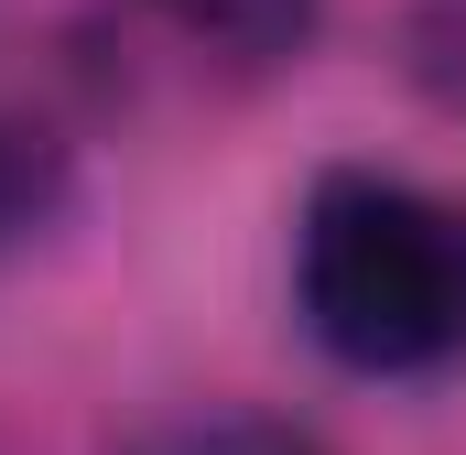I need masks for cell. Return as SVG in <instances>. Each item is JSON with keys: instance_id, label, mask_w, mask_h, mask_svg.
I'll list each match as a JSON object with an SVG mask.
<instances>
[{"instance_id": "1", "label": "cell", "mask_w": 466, "mask_h": 455, "mask_svg": "<svg viewBox=\"0 0 466 455\" xmlns=\"http://www.w3.org/2000/svg\"><path fill=\"white\" fill-rule=\"evenodd\" d=\"M293 326L348 379L466 369V207L390 174L326 163L293 207Z\"/></svg>"}, {"instance_id": "2", "label": "cell", "mask_w": 466, "mask_h": 455, "mask_svg": "<svg viewBox=\"0 0 466 455\" xmlns=\"http://www.w3.org/2000/svg\"><path fill=\"white\" fill-rule=\"evenodd\" d=\"M141 11L218 66H304V44L326 33V0H141Z\"/></svg>"}, {"instance_id": "3", "label": "cell", "mask_w": 466, "mask_h": 455, "mask_svg": "<svg viewBox=\"0 0 466 455\" xmlns=\"http://www.w3.org/2000/svg\"><path fill=\"white\" fill-rule=\"evenodd\" d=\"M66 196H76V152H66V130L0 98V260L33 249L44 228L66 217Z\"/></svg>"}, {"instance_id": "4", "label": "cell", "mask_w": 466, "mask_h": 455, "mask_svg": "<svg viewBox=\"0 0 466 455\" xmlns=\"http://www.w3.org/2000/svg\"><path fill=\"white\" fill-rule=\"evenodd\" d=\"M152 455H326L304 423H271V412H196V423H174Z\"/></svg>"}]
</instances>
